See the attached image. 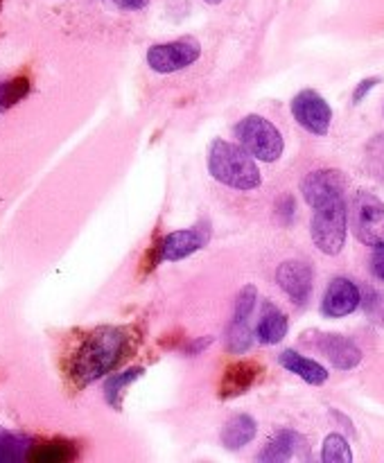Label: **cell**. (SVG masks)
Returning a JSON list of instances; mask_svg holds the SVG:
<instances>
[{"label": "cell", "instance_id": "1", "mask_svg": "<svg viewBox=\"0 0 384 463\" xmlns=\"http://www.w3.org/2000/svg\"><path fill=\"white\" fill-rule=\"evenodd\" d=\"M131 346V333L126 328H98L81 342L70 362V378L77 387L95 383L111 373L126 357Z\"/></svg>", "mask_w": 384, "mask_h": 463}, {"label": "cell", "instance_id": "2", "mask_svg": "<svg viewBox=\"0 0 384 463\" xmlns=\"http://www.w3.org/2000/svg\"><path fill=\"white\" fill-rule=\"evenodd\" d=\"M208 170H211L212 179L229 185V188L239 190V193L256 190L262 184L260 170H258L251 154L239 145L226 143V140H215L211 145Z\"/></svg>", "mask_w": 384, "mask_h": 463}, {"label": "cell", "instance_id": "3", "mask_svg": "<svg viewBox=\"0 0 384 463\" xmlns=\"http://www.w3.org/2000/svg\"><path fill=\"white\" fill-rule=\"evenodd\" d=\"M348 233V208L343 199L314 208L310 222V235L314 247L325 256H339L343 251Z\"/></svg>", "mask_w": 384, "mask_h": 463}, {"label": "cell", "instance_id": "4", "mask_svg": "<svg viewBox=\"0 0 384 463\" xmlns=\"http://www.w3.org/2000/svg\"><path fill=\"white\" fill-rule=\"evenodd\" d=\"M235 138L239 147L247 149L253 158L262 163H274L283 156L285 140L274 122L262 116H247L235 127Z\"/></svg>", "mask_w": 384, "mask_h": 463}, {"label": "cell", "instance_id": "5", "mask_svg": "<svg viewBox=\"0 0 384 463\" xmlns=\"http://www.w3.org/2000/svg\"><path fill=\"white\" fill-rule=\"evenodd\" d=\"M348 224L361 244L378 247L384 242V203L373 193L360 190L351 202Z\"/></svg>", "mask_w": 384, "mask_h": 463}, {"label": "cell", "instance_id": "6", "mask_svg": "<svg viewBox=\"0 0 384 463\" xmlns=\"http://www.w3.org/2000/svg\"><path fill=\"white\" fill-rule=\"evenodd\" d=\"M201 57V45L192 36L170 41V43H156L147 50V66L158 75L183 71L192 66Z\"/></svg>", "mask_w": 384, "mask_h": 463}, {"label": "cell", "instance_id": "7", "mask_svg": "<svg viewBox=\"0 0 384 463\" xmlns=\"http://www.w3.org/2000/svg\"><path fill=\"white\" fill-rule=\"evenodd\" d=\"M292 116L298 125L314 136H325L332 125V109L316 90L305 89L292 99Z\"/></svg>", "mask_w": 384, "mask_h": 463}, {"label": "cell", "instance_id": "8", "mask_svg": "<svg viewBox=\"0 0 384 463\" xmlns=\"http://www.w3.org/2000/svg\"><path fill=\"white\" fill-rule=\"evenodd\" d=\"M256 301L258 289L253 288V285H247V288L239 289L238 298H235L233 319H230L229 335H226V346H229V351L235 353V355L247 353L253 342L251 330H248V319H251L253 310H256Z\"/></svg>", "mask_w": 384, "mask_h": 463}, {"label": "cell", "instance_id": "9", "mask_svg": "<svg viewBox=\"0 0 384 463\" xmlns=\"http://www.w3.org/2000/svg\"><path fill=\"white\" fill-rule=\"evenodd\" d=\"M211 240V226L199 224L192 229L174 231V233H167L161 240V244L156 247V260L163 262H176L183 260V258L192 256L199 249H203Z\"/></svg>", "mask_w": 384, "mask_h": 463}, {"label": "cell", "instance_id": "10", "mask_svg": "<svg viewBox=\"0 0 384 463\" xmlns=\"http://www.w3.org/2000/svg\"><path fill=\"white\" fill-rule=\"evenodd\" d=\"M343 190H346V179L339 170H316L301 181L303 199L312 208L343 199Z\"/></svg>", "mask_w": 384, "mask_h": 463}, {"label": "cell", "instance_id": "11", "mask_svg": "<svg viewBox=\"0 0 384 463\" xmlns=\"http://www.w3.org/2000/svg\"><path fill=\"white\" fill-rule=\"evenodd\" d=\"M276 283L296 306H305L314 288V271L303 260H287L276 269Z\"/></svg>", "mask_w": 384, "mask_h": 463}, {"label": "cell", "instance_id": "12", "mask_svg": "<svg viewBox=\"0 0 384 463\" xmlns=\"http://www.w3.org/2000/svg\"><path fill=\"white\" fill-rule=\"evenodd\" d=\"M360 288L351 279L337 276L330 280L328 289H325L323 301H321V315L328 319H342V317L352 315L360 307Z\"/></svg>", "mask_w": 384, "mask_h": 463}, {"label": "cell", "instance_id": "13", "mask_svg": "<svg viewBox=\"0 0 384 463\" xmlns=\"http://www.w3.org/2000/svg\"><path fill=\"white\" fill-rule=\"evenodd\" d=\"M314 346L330 360V364L339 371H351L360 366L361 351L343 335H319Z\"/></svg>", "mask_w": 384, "mask_h": 463}, {"label": "cell", "instance_id": "14", "mask_svg": "<svg viewBox=\"0 0 384 463\" xmlns=\"http://www.w3.org/2000/svg\"><path fill=\"white\" fill-rule=\"evenodd\" d=\"M262 373V366L258 362L251 360H239L233 362L229 369L224 371V378L220 383V398H235V396H242L247 393L253 384L258 383Z\"/></svg>", "mask_w": 384, "mask_h": 463}, {"label": "cell", "instance_id": "15", "mask_svg": "<svg viewBox=\"0 0 384 463\" xmlns=\"http://www.w3.org/2000/svg\"><path fill=\"white\" fill-rule=\"evenodd\" d=\"M278 362L283 369L289 371V373L298 375V378L305 380L307 384H314V387H319V384H323L325 380H328V371H325L319 362L310 360V357L301 355V353L296 351L280 353Z\"/></svg>", "mask_w": 384, "mask_h": 463}, {"label": "cell", "instance_id": "16", "mask_svg": "<svg viewBox=\"0 0 384 463\" xmlns=\"http://www.w3.org/2000/svg\"><path fill=\"white\" fill-rule=\"evenodd\" d=\"M287 328H289L287 317H285L283 312H280L276 306H271V303H265V307H262L260 321H258V326H256L258 342L265 344V346H274V344H280L285 339V335H287Z\"/></svg>", "mask_w": 384, "mask_h": 463}, {"label": "cell", "instance_id": "17", "mask_svg": "<svg viewBox=\"0 0 384 463\" xmlns=\"http://www.w3.org/2000/svg\"><path fill=\"white\" fill-rule=\"evenodd\" d=\"M258 425L251 416L239 414L226 423V428L221 430V443H224L229 450H239V448L248 446V443L256 439Z\"/></svg>", "mask_w": 384, "mask_h": 463}, {"label": "cell", "instance_id": "18", "mask_svg": "<svg viewBox=\"0 0 384 463\" xmlns=\"http://www.w3.org/2000/svg\"><path fill=\"white\" fill-rule=\"evenodd\" d=\"M301 443V437L292 430H280L274 439L265 446V450L258 455V461L262 463H283L296 455V448Z\"/></svg>", "mask_w": 384, "mask_h": 463}, {"label": "cell", "instance_id": "19", "mask_svg": "<svg viewBox=\"0 0 384 463\" xmlns=\"http://www.w3.org/2000/svg\"><path fill=\"white\" fill-rule=\"evenodd\" d=\"M77 457V448L68 441H48L41 446H32L27 459L36 463H66Z\"/></svg>", "mask_w": 384, "mask_h": 463}, {"label": "cell", "instance_id": "20", "mask_svg": "<svg viewBox=\"0 0 384 463\" xmlns=\"http://www.w3.org/2000/svg\"><path fill=\"white\" fill-rule=\"evenodd\" d=\"M32 450V441L23 434L9 432L0 428V463L3 461H21L27 459Z\"/></svg>", "mask_w": 384, "mask_h": 463}, {"label": "cell", "instance_id": "21", "mask_svg": "<svg viewBox=\"0 0 384 463\" xmlns=\"http://www.w3.org/2000/svg\"><path fill=\"white\" fill-rule=\"evenodd\" d=\"M145 371L140 369V366H134V369H126L122 371V373H116L111 375V378L107 380V384H104V396H107V402L111 407H120V398H122V389L126 387V384L136 383V380L143 375Z\"/></svg>", "mask_w": 384, "mask_h": 463}, {"label": "cell", "instance_id": "22", "mask_svg": "<svg viewBox=\"0 0 384 463\" xmlns=\"http://www.w3.org/2000/svg\"><path fill=\"white\" fill-rule=\"evenodd\" d=\"M321 459H323V463H351V446H348L342 434H330V437H325L323 448H321Z\"/></svg>", "mask_w": 384, "mask_h": 463}, {"label": "cell", "instance_id": "23", "mask_svg": "<svg viewBox=\"0 0 384 463\" xmlns=\"http://www.w3.org/2000/svg\"><path fill=\"white\" fill-rule=\"evenodd\" d=\"M27 90H30V80L27 77H16L12 81H3L0 84V111L21 102L27 95Z\"/></svg>", "mask_w": 384, "mask_h": 463}, {"label": "cell", "instance_id": "24", "mask_svg": "<svg viewBox=\"0 0 384 463\" xmlns=\"http://www.w3.org/2000/svg\"><path fill=\"white\" fill-rule=\"evenodd\" d=\"M370 271L378 280L384 283V242L373 247V256H370Z\"/></svg>", "mask_w": 384, "mask_h": 463}, {"label": "cell", "instance_id": "25", "mask_svg": "<svg viewBox=\"0 0 384 463\" xmlns=\"http://www.w3.org/2000/svg\"><path fill=\"white\" fill-rule=\"evenodd\" d=\"M378 77H369V80H364V81H360V84H357V89H355V93H352V102L355 104H360L361 99L366 98V93H369L370 89H373L375 84H378Z\"/></svg>", "mask_w": 384, "mask_h": 463}, {"label": "cell", "instance_id": "26", "mask_svg": "<svg viewBox=\"0 0 384 463\" xmlns=\"http://www.w3.org/2000/svg\"><path fill=\"white\" fill-rule=\"evenodd\" d=\"M120 9H129V12H136V9H143L149 0H113Z\"/></svg>", "mask_w": 384, "mask_h": 463}, {"label": "cell", "instance_id": "27", "mask_svg": "<svg viewBox=\"0 0 384 463\" xmlns=\"http://www.w3.org/2000/svg\"><path fill=\"white\" fill-rule=\"evenodd\" d=\"M203 3H208V5H220L221 0H203Z\"/></svg>", "mask_w": 384, "mask_h": 463}]
</instances>
